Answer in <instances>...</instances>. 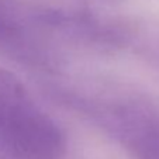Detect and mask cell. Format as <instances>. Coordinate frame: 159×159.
<instances>
[{"label":"cell","mask_w":159,"mask_h":159,"mask_svg":"<svg viewBox=\"0 0 159 159\" xmlns=\"http://www.w3.org/2000/svg\"><path fill=\"white\" fill-rule=\"evenodd\" d=\"M65 137L24 84L0 69V159H61Z\"/></svg>","instance_id":"cell-1"},{"label":"cell","mask_w":159,"mask_h":159,"mask_svg":"<svg viewBox=\"0 0 159 159\" xmlns=\"http://www.w3.org/2000/svg\"><path fill=\"white\" fill-rule=\"evenodd\" d=\"M111 129L137 159H159V110L144 102H125L110 110Z\"/></svg>","instance_id":"cell-2"}]
</instances>
